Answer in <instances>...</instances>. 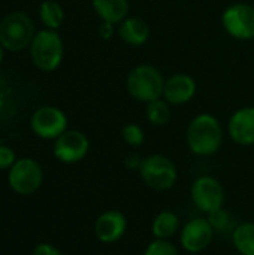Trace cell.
<instances>
[{"mask_svg":"<svg viewBox=\"0 0 254 255\" xmlns=\"http://www.w3.org/2000/svg\"><path fill=\"white\" fill-rule=\"evenodd\" d=\"M189 255H201V254H189Z\"/></svg>","mask_w":254,"mask_h":255,"instance_id":"29","label":"cell"},{"mask_svg":"<svg viewBox=\"0 0 254 255\" xmlns=\"http://www.w3.org/2000/svg\"><path fill=\"white\" fill-rule=\"evenodd\" d=\"M196 81L187 73H175L165 81L163 99L171 106H181L189 103L196 94Z\"/></svg>","mask_w":254,"mask_h":255,"instance_id":"14","label":"cell"},{"mask_svg":"<svg viewBox=\"0 0 254 255\" xmlns=\"http://www.w3.org/2000/svg\"><path fill=\"white\" fill-rule=\"evenodd\" d=\"M165 81L166 79L157 67L151 64H138L126 78V90L132 99L148 103L163 96Z\"/></svg>","mask_w":254,"mask_h":255,"instance_id":"2","label":"cell"},{"mask_svg":"<svg viewBox=\"0 0 254 255\" xmlns=\"http://www.w3.org/2000/svg\"><path fill=\"white\" fill-rule=\"evenodd\" d=\"M15 164V152L7 146H0V170L10 169Z\"/></svg>","mask_w":254,"mask_h":255,"instance_id":"24","label":"cell"},{"mask_svg":"<svg viewBox=\"0 0 254 255\" xmlns=\"http://www.w3.org/2000/svg\"><path fill=\"white\" fill-rule=\"evenodd\" d=\"M190 200L199 212L208 215L225 208L226 193L217 178L211 175H202L198 176L190 187Z\"/></svg>","mask_w":254,"mask_h":255,"instance_id":"4","label":"cell"},{"mask_svg":"<svg viewBox=\"0 0 254 255\" xmlns=\"http://www.w3.org/2000/svg\"><path fill=\"white\" fill-rule=\"evenodd\" d=\"M124 164L129 170H139L142 164V158L138 154H129L124 160Z\"/></svg>","mask_w":254,"mask_h":255,"instance_id":"27","label":"cell"},{"mask_svg":"<svg viewBox=\"0 0 254 255\" xmlns=\"http://www.w3.org/2000/svg\"><path fill=\"white\" fill-rule=\"evenodd\" d=\"M117 33L121 40L130 46H142L150 39L148 24L138 16H127L117 25Z\"/></svg>","mask_w":254,"mask_h":255,"instance_id":"15","label":"cell"},{"mask_svg":"<svg viewBox=\"0 0 254 255\" xmlns=\"http://www.w3.org/2000/svg\"><path fill=\"white\" fill-rule=\"evenodd\" d=\"M138 173L144 185L153 191H168L178 181L175 163L163 154H151L142 158Z\"/></svg>","mask_w":254,"mask_h":255,"instance_id":"3","label":"cell"},{"mask_svg":"<svg viewBox=\"0 0 254 255\" xmlns=\"http://www.w3.org/2000/svg\"><path fill=\"white\" fill-rule=\"evenodd\" d=\"M229 137L240 146L254 145V106H244L232 114L228 123Z\"/></svg>","mask_w":254,"mask_h":255,"instance_id":"13","label":"cell"},{"mask_svg":"<svg viewBox=\"0 0 254 255\" xmlns=\"http://www.w3.org/2000/svg\"><path fill=\"white\" fill-rule=\"evenodd\" d=\"M142 255H180V251L171 241L153 239L145 247Z\"/></svg>","mask_w":254,"mask_h":255,"instance_id":"23","label":"cell"},{"mask_svg":"<svg viewBox=\"0 0 254 255\" xmlns=\"http://www.w3.org/2000/svg\"><path fill=\"white\" fill-rule=\"evenodd\" d=\"M127 232V218L118 209L102 212L94 221V235L99 242L111 245L124 238Z\"/></svg>","mask_w":254,"mask_h":255,"instance_id":"12","label":"cell"},{"mask_svg":"<svg viewBox=\"0 0 254 255\" xmlns=\"http://www.w3.org/2000/svg\"><path fill=\"white\" fill-rule=\"evenodd\" d=\"M31 58L45 72L55 70L63 60V42L54 30H42L31 40Z\"/></svg>","mask_w":254,"mask_h":255,"instance_id":"6","label":"cell"},{"mask_svg":"<svg viewBox=\"0 0 254 255\" xmlns=\"http://www.w3.org/2000/svg\"><path fill=\"white\" fill-rule=\"evenodd\" d=\"M216 236L207 217H196L181 226L180 245L187 254H202L210 248Z\"/></svg>","mask_w":254,"mask_h":255,"instance_id":"7","label":"cell"},{"mask_svg":"<svg viewBox=\"0 0 254 255\" xmlns=\"http://www.w3.org/2000/svg\"><path fill=\"white\" fill-rule=\"evenodd\" d=\"M207 220L210 221L211 227L214 229L216 235H232L234 229L237 227L238 223H235V218L231 212H228L225 208L214 211L208 215H205Z\"/></svg>","mask_w":254,"mask_h":255,"instance_id":"20","label":"cell"},{"mask_svg":"<svg viewBox=\"0 0 254 255\" xmlns=\"http://www.w3.org/2000/svg\"><path fill=\"white\" fill-rule=\"evenodd\" d=\"M31 128L42 139H57L67 130V118L58 108L45 106L33 114Z\"/></svg>","mask_w":254,"mask_h":255,"instance_id":"11","label":"cell"},{"mask_svg":"<svg viewBox=\"0 0 254 255\" xmlns=\"http://www.w3.org/2000/svg\"><path fill=\"white\" fill-rule=\"evenodd\" d=\"M181 230V220L172 211H160L151 223V235L154 239L171 241Z\"/></svg>","mask_w":254,"mask_h":255,"instance_id":"17","label":"cell"},{"mask_svg":"<svg viewBox=\"0 0 254 255\" xmlns=\"http://www.w3.org/2000/svg\"><path fill=\"white\" fill-rule=\"evenodd\" d=\"M186 143L196 157H211L223 145V128L213 114H199L187 126Z\"/></svg>","mask_w":254,"mask_h":255,"instance_id":"1","label":"cell"},{"mask_svg":"<svg viewBox=\"0 0 254 255\" xmlns=\"http://www.w3.org/2000/svg\"><path fill=\"white\" fill-rule=\"evenodd\" d=\"M90 149L88 137L79 130H66L55 139L54 155L64 164H73L84 160Z\"/></svg>","mask_w":254,"mask_h":255,"instance_id":"10","label":"cell"},{"mask_svg":"<svg viewBox=\"0 0 254 255\" xmlns=\"http://www.w3.org/2000/svg\"><path fill=\"white\" fill-rule=\"evenodd\" d=\"M64 18V12L63 7L54 1V0H46L40 4V19L43 21V24L46 27H49L51 30L58 28L60 24L63 22Z\"/></svg>","mask_w":254,"mask_h":255,"instance_id":"21","label":"cell"},{"mask_svg":"<svg viewBox=\"0 0 254 255\" xmlns=\"http://www.w3.org/2000/svg\"><path fill=\"white\" fill-rule=\"evenodd\" d=\"M222 24L226 33L237 40L254 39V6L234 3L222 13Z\"/></svg>","mask_w":254,"mask_h":255,"instance_id":"8","label":"cell"},{"mask_svg":"<svg viewBox=\"0 0 254 255\" xmlns=\"http://www.w3.org/2000/svg\"><path fill=\"white\" fill-rule=\"evenodd\" d=\"M145 105H147L145 106V117H147L150 124L162 127L171 121V117H172L171 105L163 97L156 99L153 102H148Z\"/></svg>","mask_w":254,"mask_h":255,"instance_id":"19","label":"cell"},{"mask_svg":"<svg viewBox=\"0 0 254 255\" xmlns=\"http://www.w3.org/2000/svg\"><path fill=\"white\" fill-rule=\"evenodd\" d=\"M121 137L123 140L133 148H138L144 143L145 140V133L142 130L141 126L135 124V123H129L121 128Z\"/></svg>","mask_w":254,"mask_h":255,"instance_id":"22","label":"cell"},{"mask_svg":"<svg viewBox=\"0 0 254 255\" xmlns=\"http://www.w3.org/2000/svg\"><path fill=\"white\" fill-rule=\"evenodd\" d=\"M97 31H99V36H100L102 39L108 40V39H112V36L117 33V27H115V24L102 21V24L99 25Z\"/></svg>","mask_w":254,"mask_h":255,"instance_id":"25","label":"cell"},{"mask_svg":"<svg viewBox=\"0 0 254 255\" xmlns=\"http://www.w3.org/2000/svg\"><path fill=\"white\" fill-rule=\"evenodd\" d=\"M31 255H63L58 248H55L51 244H40L33 250Z\"/></svg>","mask_w":254,"mask_h":255,"instance_id":"26","label":"cell"},{"mask_svg":"<svg viewBox=\"0 0 254 255\" xmlns=\"http://www.w3.org/2000/svg\"><path fill=\"white\" fill-rule=\"evenodd\" d=\"M94 12L105 22L118 25L129 15V0H91Z\"/></svg>","mask_w":254,"mask_h":255,"instance_id":"16","label":"cell"},{"mask_svg":"<svg viewBox=\"0 0 254 255\" xmlns=\"http://www.w3.org/2000/svg\"><path fill=\"white\" fill-rule=\"evenodd\" d=\"M9 185L21 196H30L36 193L43 181V172L37 161L31 158H21L9 170Z\"/></svg>","mask_w":254,"mask_h":255,"instance_id":"9","label":"cell"},{"mask_svg":"<svg viewBox=\"0 0 254 255\" xmlns=\"http://www.w3.org/2000/svg\"><path fill=\"white\" fill-rule=\"evenodd\" d=\"M34 37V25L24 12L7 15L0 24V43L7 51H21Z\"/></svg>","mask_w":254,"mask_h":255,"instance_id":"5","label":"cell"},{"mask_svg":"<svg viewBox=\"0 0 254 255\" xmlns=\"http://www.w3.org/2000/svg\"><path fill=\"white\" fill-rule=\"evenodd\" d=\"M231 241L240 255H254V223H238L231 235Z\"/></svg>","mask_w":254,"mask_h":255,"instance_id":"18","label":"cell"},{"mask_svg":"<svg viewBox=\"0 0 254 255\" xmlns=\"http://www.w3.org/2000/svg\"><path fill=\"white\" fill-rule=\"evenodd\" d=\"M1 60H3V49H1V46H0V63H1Z\"/></svg>","mask_w":254,"mask_h":255,"instance_id":"28","label":"cell"}]
</instances>
